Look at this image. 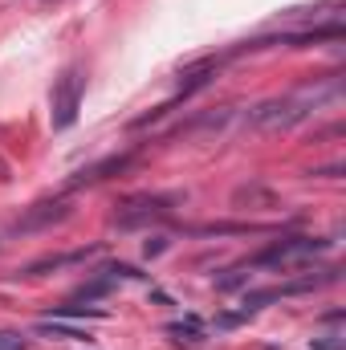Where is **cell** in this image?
<instances>
[{
  "instance_id": "obj_1",
  "label": "cell",
  "mask_w": 346,
  "mask_h": 350,
  "mask_svg": "<svg viewBox=\"0 0 346 350\" xmlns=\"http://www.w3.org/2000/svg\"><path fill=\"white\" fill-rule=\"evenodd\" d=\"M343 98V82L338 78H326V82H310V86L293 90L285 98H273V102H261L257 110L249 114V122L261 131H285V126H297L306 118H314L322 106H334Z\"/></svg>"
},
{
  "instance_id": "obj_2",
  "label": "cell",
  "mask_w": 346,
  "mask_h": 350,
  "mask_svg": "<svg viewBox=\"0 0 346 350\" xmlns=\"http://www.w3.org/2000/svg\"><path fill=\"white\" fill-rule=\"evenodd\" d=\"M82 94H86V74H82V66H70L53 86V131H70L78 122Z\"/></svg>"
},
{
  "instance_id": "obj_3",
  "label": "cell",
  "mask_w": 346,
  "mask_h": 350,
  "mask_svg": "<svg viewBox=\"0 0 346 350\" xmlns=\"http://www.w3.org/2000/svg\"><path fill=\"white\" fill-rule=\"evenodd\" d=\"M330 249V241H314V237H289V241H277V245H269L265 253H261L253 265L261 269H293V265H306L314 261L318 253H326Z\"/></svg>"
},
{
  "instance_id": "obj_4",
  "label": "cell",
  "mask_w": 346,
  "mask_h": 350,
  "mask_svg": "<svg viewBox=\"0 0 346 350\" xmlns=\"http://www.w3.org/2000/svg\"><path fill=\"white\" fill-rule=\"evenodd\" d=\"M37 330H41V334H57V338H74V342H86L90 338L86 330H74V326H66V322H57V318H45Z\"/></svg>"
},
{
  "instance_id": "obj_5",
  "label": "cell",
  "mask_w": 346,
  "mask_h": 350,
  "mask_svg": "<svg viewBox=\"0 0 346 350\" xmlns=\"http://www.w3.org/2000/svg\"><path fill=\"white\" fill-rule=\"evenodd\" d=\"M0 350H25V334H12V330H0Z\"/></svg>"
},
{
  "instance_id": "obj_6",
  "label": "cell",
  "mask_w": 346,
  "mask_h": 350,
  "mask_svg": "<svg viewBox=\"0 0 346 350\" xmlns=\"http://www.w3.org/2000/svg\"><path fill=\"white\" fill-rule=\"evenodd\" d=\"M314 350H343V338H334V342H318Z\"/></svg>"
}]
</instances>
